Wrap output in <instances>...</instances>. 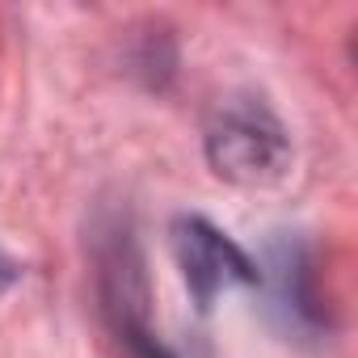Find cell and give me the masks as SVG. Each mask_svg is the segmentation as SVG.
<instances>
[{
	"label": "cell",
	"instance_id": "1",
	"mask_svg": "<svg viewBox=\"0 0 358 358\" xmlns=\"http://www.w3.org/2000/svg\"><path fill=\"white\" fill-rule=\"evenodd\" d=\"M207 156L215 173L236 186H270L291 164V143L262 97L232 93L207 122Z\"/></svg>",
	"mask_w": 358,
	"mask_h": 358
},
{
	"label": "cell",
	"instance_id": "2",
	"mask_svg": "<svg viewBox=\"0 0 358 358\" xmlns=\"http://www.w3.org/2000/svg\"><path fill=\"white\" fill-rule=\"evenodd\" d=\"M173 253H177L186 287L203 312L215 303L220 291H228L236 282H257V262H249V253L241 245H232L203 215H182L173 224Z\"/></svg>",
	"mask_w": 358,
	"mask_h": 358
},
{
	"label": "cell",
	"instance_id": "3",
	"mask_svg": "<svg viewBox=\"0 0 358 358\" xmlns=\"http://www.w3.org/2000/svg\"><path fill=\"white\" fill-rule=\"evenodd\" d=\"M257 274L266 278L270 274V282H274V308L287 316V329L291 333H316V324H320V312H316V303H312V291H308V257H303V245H274V253H270V266L262 270L257 266Z\"/></svg>",
	"mask_w": 358,
	"mask_h": 358
},
{
	"label": "cell",
	"instance_id": "4",
	"mask_svg": "<svg viewBox=\"0 0 358 358\" xmlns=\"http://www.w3.org/2000/svg\"><path fill=\"white\" fill-rule=\"evenodd\" d=\"M13 278H17V266H13V257H9L5 249H0V295L13 287Z\"/></svg>",
	"mask_w": 358,
	"mask_h": 358
}]
</instances>
